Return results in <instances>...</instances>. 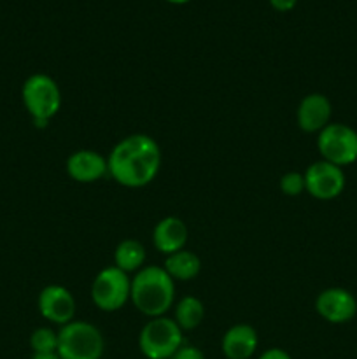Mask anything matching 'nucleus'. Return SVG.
Wrapping results in <instances>:
<instances>
[{
  "label": "nucleus",
  "instance_id": "1",
  "mask_svg": "<svg viewBox=\"0 0 357 359\" xmlns=\"http://www.w3.org/2000/svg\"><path fill=\"white\" fill-rule=\"evenodd\" d=\"M161 161L160 144L147 133H133L119 140L108 153V175L125 188H146L160 174Z\"/></svg>",
  "mask_w": 357,
  "mask_h": 359
},
{
  "label": "nucleus",
  "instance_id": "2",
  "mask_svg": "<svg viewBox=\"0 0 357 359\" xmlns=\"http://www.w3.org/2000/svg\"><path fill=\"white\" fill-rule=\"evenodd\" d=\"M130 300L149 319L161 318L175 305V280L163 266H144L132 277Z\"/></svg>",
  "mask_w": 357,
  "mask_h": 359
},
{
  "label": "nucleus",
  "instance_id": "3",
  "mask_svg": "<svg viewBox=\"0 0 357 359\" xmlns=\"http://www.w3.org/2000/svg\"><path fill=\"white\" fill-rule=\"evenodd\" d=\"M24 109L37 128H46L62 107V91L58 83L48 74H34L21 88Z\"/></svg>",
  "mask_w": 357,
  "mask_h": 359
},
{
  "label": "nucleus",
  "instance_id": "4",
  "mask_svg": "<svg viewBox=\"0 0 357 359\" xmlns=\"http://www.w3.org/2000/svg\"><path fill=\"white\" fill-rule=\"evenodd\" d=\"M105 339L100 330L88 321H70L58 332V351L62 359H102Z\"/></svg>",
  "mask_w": 357,
  "mask_h": 359
},
{
  "label": "nucleus",
  "instance_id": "5",
  "mask_svg": "<svg viewBox=\"0 0 357 359\" xmlns=\"http://www.w3.org/2000/svg\"><path fill=\"white\" fill-rule=\"evenodd\" d=\"M177 323L170 318H153L142 326L139 349L147 359H170L184 344V335Z\"/></svg>",
  "mask_w": 357,
  "mask_h": 359
},
{
  "label": "nucleus",
  "instance_id": "6",
  "mask_svg": "<svg viewBox=\"0 0 357 359\" xmlns=\"http://www.w3.org/2000/svg\"><path fill=\"white\" fill-rule=\"evenodd\" d=\"M132 277L118 266H105L91 284V300L102 312H118L130 302Z\"/></svg>",
  "mask_w": 357,
  "mask_h": 359
},
{
  "label": "nucleus",
  "instance_id": "7",
  "mask_svg": "<svg viewBox=\"0 0 357 359\" xmlns=\"http://www.w3.org/2000/svg\"><path fill=\"white\" fill-rule=\"evenodd\" d=\"M317 149L322 160L346 167L357 161V132L345 123H329L317 133Z\"/></svg>",
  "mask_w": 357,
  "mask_h": 359
},
{
  "label": "nucleus",
  "instance_id": "8",
  "mask_svg": "<svg viewBox=\"0 0 357 359\" xmlns=\"http://www.w3.org/2000/svg\"><path fill=\"white\" fill-rule=\"evenodd\" d=\"M304 191L315 200L329 202L338 198L346 186L345 172L342 167L329 163L326 160L314 161L304 170Z\"/></svg>",
  "mask_w": 357,
  "mask_h": 359
},
{
  "label": "nucleus",
  "instance_id": "9",
  "mask_svg": "<svg viewBox=\"0 0 357 359\" xmlns=\"http://www.w3.org/2000/svg\"><path fill=\"white\" fill-rule=\"evenodd\" d=\"M37 309L46 321L65 326L76 318V298L65 286L49 284L38 293Z\"/></svg>",
  "mask_w": 357,
  "mask_h": 359
},
{
  "label": "nucleus",
  "instance_id": "10",
  "mask_svg": "<svg viewBox=\"0 0 357 359\" xmlns=\"http://www.w3.org/2000/svg\"><path fill=\"white\" fill-rule=\"evenodd\" d=\"M315 311L331 325H345L357 316V300L345 287H328L318 293Z\"/></svg>",
  "mask_w": 357,
  "mask_h": 359
},
{
  "label": "nucleus",
  "instance_id": "11",
  "mask_svg": "<svg viewBox=\"0 0 357 359\" xmlns=\"http://www.w3.org/2000/svg\"><path fill=\"white\" fill-rule=\"evenodd\" d=\"M332 104L326 95L310 93L298 105V126L304 133H321L331 123Z\"/></svg>",
  "mask_w": 357,
  "mask_h": 359
},
{
  "label": "nucleus",
  "instance_id": "12",
  "mask_svg": "<svg viewBox=\"0 0 357 359\" xmlns=\"http://www.w3.org/2000/svg\"><path fill=\"white\" fill-rule=\"evenodd\" d=\"M66 174L80 184H91L108 174L107 158L93 149L74 151L66 160Z\"/></svg>",
  "mask_w": 357,
  "mask_h": 359
},
{
  "label": "nucleus",
  "instance_id": "13",
  "mask_svg": "<svg viewBox=\"0 0 357 359\" xmlns=\"http://www.w3.org/2000/svg\"><path fill=\"white\" fill-rule=\"evenodd\" d=\"M188 226L177 216H167L158 221L153 230V244L161 255L170 256L174 252L182 251L188 242Z\"/></svg>",
  "mask_w": 357,
  "mask_h": 359
},
{
  "label": "nucleus",
  "instance_id": "14",
  "mask_svg": "<svg viewBox=\"0 0 357 359\" xmlns=\"http://www.w3.org/2000/svg\"><path fill=\"white\" fill-rule=\"evenodd\" d=\"M259 346L258 332L251 325H234L226 330L220 349L226 359H251Z\"/></svg>",
  "mask_w": 357,
  "mask_h": 359
},
{
  "label": "nucleus",
  "instance_id": "15",
  "mask_svg": "<svg viewBox=\"0 0 357 359\" xmlns=\"http://www.w3.org/2000/svg\"><path fill=\"white\" fill-rule=\"evenodd\" d=\"M163 269L167 270V273L175 283H188V280L198 277L200 270H202V262L192 251L182 249V251H177L164 258Z\"/></svg>",
  "mask_w": 357,
  "mask_h": 359
},
{
  "label": "nucleus",
  "instance_id": "16",
  "mask_svg": "<svg viewBox=\"0 0 357 359\" xmlns=\"http://www.w3.org/2000/svg\"><path fill=\"white\" fill-rule=\"evenodd\" d=\"M146 258L147 252L142 242L126 238V241L119 242L118 248H115L114 266H118L119 270H122V272H126L130 276L132 272L136 273L140 269H144Z\"/></svg>",
  "mask_w": 357,
  "mask_h": 359
},
{
  "label": "nucleus",
  "instance_id": "17",
  "mask_svg": "<svg viewBox=\"0 0 357 359\" xmlns=\"http://www.w3.org/2000/svg\"><path fill=\"white\" fill-rule=\"evenodd\" d=\"M174 321L182 332L196 330L205 319V305L196 297H184L174 305Z\"/></svg>",
  "mask_w": 357,
  "mask_h": 359
},
{
  "label": "nucleus",
  "instance_id": "18",
  "mask_svg": "<svg viewBox=\"0 0 357 359\" xmlns=\"http://www.w3.org/2000/svg\"><path fill=\"white\" fill-rule=\"evenodd\" d=\"M30 347L34 354L56 353L58 351V332L48 326L34 330L30 335Z\"/></svg>",
  "mask_w": 357,
  "mask_h": 359
},
{
  "label": "nucleus",
  "instance_id": "19",
  "mask_svg": "<svg viewBox=\"0 0 357 359\" xmlns=\"http://www.w3.org/2000/svg\"><path fill=\"white\" fill-rule=\"evenodd\" d=\"M280 191L286 196H300L304 191V175L301 172H287L280 177Z\"/></svg>",
  "mask_w": 357,
  "mask_h": 359
},
{
  "label": "nucleus",
  "instance_id": "20",
  "mask_svg": "<svg viewBox=\"0 0 357 359\" xmlns=\"http://www.w3.org/2000/svg\"><path fill=\"white\" fill-rule=\"evenodd\" d=\"M170 359H206V358L200 347L186 346V344H182L181 349H178Z\"/></svg>",
  "mask_w": 357,
  "mask_h": 359
},
{
  "label": "nucleus",
  "instance_id": "21",
  "mask_svg": "<svg viewBox=\"0 0 357 359\" xmlns=\"http://www.w3.org/2000/svg\"><path fill=\"white\" fill-rule=\"evenodd\" d=\"M258 359H293V358H290V354L287 353V351L280 349V347H270V349H266Z\"/></svg>",
  "mask_w": 357,
  "mask_h": 359
},
{
  "label": "nucleus",
  "instance_id": "22",
  "mask_svg": "<svg viewBox=\"0 0 357 359\" xmlns=\"http://www.w3.org/2000/svg\"><path fill=\"white\" fill-rule=\"evenodd\" d=\"M298 4V0H270V6L275 11H280V13H287V11L294 9Z\"/></svg>",
  "mask_w": 357,
  "mask_h": 359
},
{
  "label": "nucleus",
  "instance_id": "23",
  "mask_svg": "<svg viewBox=\"0 0 357 359\" xmlns=\"http://www.w3.org/2000/svg\"><path fill=\"white\" fill-rule=\"evenodd\" d=\"M31 359H62L58 353H44V354H31Z\"/></svg>",
  "mask_w": 357,
  "mask_h": 359
},
{
  "label": "nucleus",
  "instance_id": "24",
  "mask_svg": "<svg viewBox=\"0 0 357 359\" xmlns=\"http://www.w3.org/2000/svg\"><path fill=\"white\" fill-rule=\"evenodd\" d=\"M168 2H172V4H186V2H189V0H168Z\"/></svg>",
  "mask_w": 357,
  "mask_h": 359
}]
</instances>
